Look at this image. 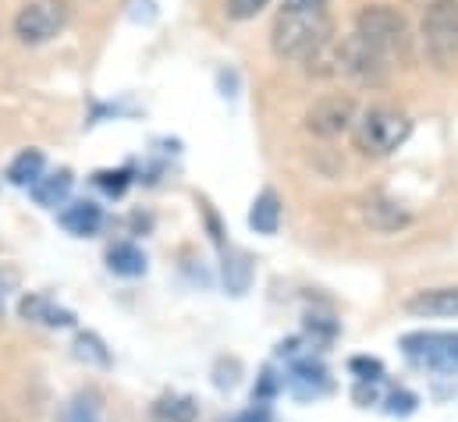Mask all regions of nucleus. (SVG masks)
I'll list each match as a JSON object with an SVG mask.
<instances>
[{"label": "nucleus", "instance_id": "obj_1", "mask_svg": "<svg viewBox=\"0 0 458 422\" xmlns=\"http://www.w3.org/2000/svg\"><path fill=\"white\" fill-rule=\"evenodd\" d=\"M335 36L331 14H295L277 11L270 29V46L281 61H310L320 46H327Z\"/></svg>", "mask_w": 458, "mask_h": 422}, {"label": "nucleus", "instance_id": "obj_2", "mask_svg": "<svg viewBox=\"0 0 458 422\" xmlns=\"http://www.w3.org/2000/svg\"><path fill=\"white\" fill-rule=\"evenodd\" d=\"M409 135H412V121L394 106H369L352 124V142L369 160H384L398 153L409 142Z\"/></svg>", "mask_w": 458, "mask_h": 422}, {"label": "nucleus", "instance_id": "obj_3", "mask_svg": "<svg viewBox=\"0 0 458 422\" xmlns=\"http://www.w3.org/2000/svg\"><path fill=\"white\" fill-rule=\"evenodd\" d=\"M355 36L362 43H369L384 61H394V57H409V46H412V32H409V21L402 11L387 7V4H369L355 14Z\"/></svg>", "mask_w": 458, "mask_h": 422}, {"label": "nucleus", "instance_id": "obj_4", "mask_svg": "<svg viewBox=\"0 0 458 422\" xmlns=\"http://www.w3.org/2000/svg\"><path fill=\"white\" fill-rule=\"evenodd\" d=\"M402 355L420 369L458 376V330H412L402 337Z\"/></svg>", "mask_w": 458, "mask_h": 422}, {"label": "nucleus", "instance_id": "obj_5", "mask_svg": "<svg viewBox=\"0 0 458 422\" xmlns=\"http://www.w3.org/2000/svg\"><path fill=\"white\" fill-rule=\"evenodd\" d=\"M68 21H72L68 0H29L14 14V36L25 46H43V43L57 39L68 29Z\"/></svg>", "mask_w": 458, "mask_h": 422}, {"label": "nucleus", "instance_id": "obj_6", "mask_svg": "<svg viewBox=\"0 0 458 422\" xmlns=\"http://www.w3.org/2000/svg\"><path fill=\"white\" fill-rule=\"evenodd\" d=\"M423 46L437 68L458 57V0H430L423 14Z\"/></svg>", "mask_w": 458, "mask_h": 422}, {"label": "nucleus", "instance_id": "obj_7", "mask_svg": "<svg viewBox=\"0 0 458 422\" xmlns=\"http://www.w3.org/2000/svg\"><path fill=\"white\" fill-rule=\"evenodd\" d=\"M335 75H348L355 82H366V86H377L384 82L387 75V61L369 46L362 43L355 32L344 36L342 43H335Z\"/></svg>", "mask_w": 458, "mask_h": 422}, {"label": "nucleus", "instance_id": "obj_8", "mask_svg": "<svg viewBox=\"0 0 458 422\" xmlns=\"http://www.w3.org/2000/svg\"><path fill=\"white\" fill-rule=\"evenodd\" d=\"M355 124V104L352 97H324L306 110V131L320 135V139H335V135H344L352 131Z\"/></svg>", "mask_w": 458, "mask_h": 422}, {"label": "nucleus", "instance_id": "obj_9", "mask_svg": "<svg viewBox=\"0 0 458 422\" xmlns=\"http://www.w3.org/2000/svg\"><path fill=\"white\" fill-rule=\"evenodd\" d=\"M405 313L420 319H458V284L452 288H430V291H416L405 302Z\"/></svg>", "mask_w": 458, "mask_h": 422}, {"label": "nucleus", "instance_id": "obj_10", "mask_svg": "<svg viewBox=\"0 0 458 422\" xmlns=\"http://www.w3.org/2000/svg\"><path fill=\"white\" fill-rule=\"evenodd\" d=\"M362 220L373 227V231H398V227H405V224H412V213L402 210L394 199H387V196H369L366 203H362Z\"/></svg>", "mask_w": 458, "mask_h": 422}, {"label": "nucleus", "instance_id": "obj_11", "mask_svg": "<svg viewBox=\"0 0 458 422\" xmlns=\"http://www.w3.org/2000/svg\"><path fill=\"white\" fill-rule=\"evenodd\" d=\"M61 227L68 231V234H75V238H93L100 227H104V210L97 207V203H72V207H64L61 210Z\"/></svg>", "mask_w": 458, "mask_h": 422}, {"label": "nucleus", "instance_id": "obj_12", "mask_svg": "<svg viewBox=\"0 0 458 422\" xmlns=\"http://www.w3.org/2000/svg\"><path fill=\"white\" fill-rule=\"evenodd\" d=\"M72 171L68 167H61V171H54V174H43L29 192H32V199L39 203V207H47V210H57V207H64V199H68V192H72Z\"/></svg>", "mask_w": 458, "mask_h": 422}, {"label": "nucleus", "instance_id": "obj_13", "mask_svg": "<svg viewBox=\"0 0 458 422\" xmlns=\"http://www.w3.org/2000/svg\"><path fill=\"white\" fill-rule=\"evenodd\" d=\"M249 227H252L256 234H267V238L277 234V227H281V199H277L274 189H263V192L252 199Z\"/></svg>", "mask_w": 458, "mask_h": 422}, {"label": "nucleus", "instance_id": "obj_14", "mask_svg": "<svg viewBox=\"0 0 458 422\" xmlns=\"http://www.w3.org/2000/svg\"><path fill=\"white\" fill-rule=\"evenodd\" d=\"M21 316L32 319V323H43V326H72L75 323V313H68V309H61V306H54L47 295H29V299H21Z\"/></svg>", "mask_w": 458, "mask_h": 422}, {"label": "nucleus", "instance_id": "obj_15", "mask_svg": "<svg viewBox=\"0 0 458 422\" xmlns=\"http://www.w3.org/2000/svg\"><path fill=\"white\" fill-rule=\"evenodd\" d=\"M43 167H47V156L43 149H21L11 167H7V181L18 185V189H32L39 178H43Z\"/></svg>", "mask_w": 458, "mask_h": 422}, {"label": "nucleus", "instance_id": "obj_16", "mask_svg": "<svg viewBox=\"0 0 458 422\" xmlns=\"http://www.w3.org/2000/svg\"><path fill=\"white\" fill-rule=\"evenodd\" d=\"M107 266H111V274H117V277H142L146 274V256H142L139 245L117 241V245L107 249Z\"/></svg>", "mask_w": 458, "mask_h": 422}, {"label": "nucleus", "instance_id": "obj_17", "mask_svg": "<svg viewBox=\"0 0 458 422\" xmlns=\"http://www.w3.org/2000/svg\"><path fill=\"white\" fill-rule=\"evenodd\" d=\"M221 274H225V284H228L231 295H245L249 281H252V263H249V256L242 249H228L225 263H221Z\"/></svg>", "mask_w": 458, "mask_h": 422}, {"label": "nucleus", "instance_id": "obj_18", "mask_svg": "<svg viewBox=\"0 0 458 422\" xmlns=\"http://www.w3.org/2000/svg\"><path fill=\"white\" fill-rule=\"evenodd\" d=\"M153 416L164 422H196L199 405H196V398H189V394H171V398H160V401H157Z\"/></svg>", "mask_w": 458, "mask_h": 422}, {"label": "nucleus", "instance_id": "obj_19", "mask_svg": "<svg viewBox=\"0 0 458 422\" xmlns=\"http://www.w3.org/2000/svg\"><path fill=\"white\" fill-rule=\"evenodd\" d=\"M61 422H100V409H97V398L93 394H75L64 412H61Z\"/></svg>", "mask_w": 458, "mask_h": 422}, {"label": "nucleus", "instance_id": "obj_20", "mask_svg": "<svg viewBox=\"0 0 458 422\" xmlns=\"http://www.w3.org/2000/svg\"><path fill=\"white\" fill-rule=\"evenodd\" d=\"M75 355L79 359H93L97 366H111V351L104 348V341L97 333H79L75 337Z\"/></svg>", "mask_w": 458, "mask_h": 422}, {"label": "nucleus", "instance_id": "obj_21", "mask_svg": "<svg viewBox=\"0 0 458 422\" xmlns=\"http://www.w3.org/2000/svg\"><path fill=\"white\" fill-rule=\"evenodd\" d=\"M416 409H420V398H416L412 391L402 387V391H391V394H387V416H394V419H409Z\"/></svg>", "mask_w": 458, "mask_h": 422}, {"label": "nucleus", "instance_id": "obj_22", "mask_svg": "<svg viewBox=\"0 0 458 422\" xmlns=\"http://www.w3.org/2000/svg\"><path fill=\"white\" fill-rule=\"evenodd\" d=\"M348 369L362 380V384H377L380 376H384V366H380V359H366V355H355L352 362H348Z\"/></svg>", "mask_w": 458, "mask_h": 422}, {"label": "nucleus", "instance_id": "obj_23", "mask_svg": "<svg viewBox=\"0 0 458 422\" xmlns=\"http://www.w3.org/2000/svg\"><path fill=\"white\" fill-rule=\"evenodd\" d=\"M267 4H270V0H228V18H234V21H249V18H256Z\"/></svg>", "mask_w": 458, "mask_h": 422}, {"label": "nucleus", "instance_id": "obj_24", "mask_svg": "<svg viewBox=\"0 0 458 422\" xmlns=\"http://www.w3.org/2000/svg\"><path fill=\"white\" fill-rule=\"evenodd\" d=\"M97 185L107 192V196H121L128 189V171H100L97 174Z\"/></svg>", "mask_w": 458, "mask_h": 422}, {"label": "nucleus", "instance_id": "obj_25", "mask_svg": "<svg viewBox=\"0 0 458 422\" xmlns=\"http://www.w3.org/2000/svg\"><path fill=\"white\" fill-rule=\"evenodd\" d=\"M331 0H284L281 11H295V14H331L327 11Z\"/></svg>", "mask_w": 458, "mask_h": 422}, {"label": "nucleus", "instance_id": "obj_26", "mask_svg": "<svg viewBox=\"0 0 458 422\" xmlns=\"http://www.w3.org/2000/svg\"><path fill=\"white\" fill-rule=\"evenodd\" d=\"M238 422H270L267 416H245V419H238Z\"/></svg>", "mask_w": 458, "mask_h": 422}]
</instances>
